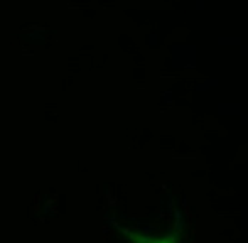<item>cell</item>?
Wrapping results in <instances>:
<instances>
[{
	"label": "cell",
	"mask_w": 248,
	"mask_h": 243,
	"mask_svg": "<svg viewBox=\"0 0 248 243\" xmlns=\"http://www.w3.org/2000/svg\"><path fill=\"white\" fill-rule=\"evenodd\" d=\"M123 235L132 243H179L174 235L150 237V235H143V233H138V231H133V230H123Z\"/></svg>",
	"instance_id": "1"
},
{
	"label": "cell",
	"mask_w": 248,
	"mask_h": 243,
	"mask_svg": "<svg viewBox=\"0 0 248 243\" xmlns=\"http://www.w3.org/2000/svg\"><path fill=\"white\" fill-rule=\"evenodd\" d=\"M196 9H198V10H203V9H204V0H196Z\"/></svg>",
	"instance_id": "2"
},
{
	"label": "cell",
	"mask_w": 248,
	"mask_h": 243,
	"mask_svg": "<svg viewBox=\"0 0 248 243\" xmlns=\"http://www.w3.org/2000/svg\"><path fill=\"white\" fill-rule=\"evenodd\" d=\"M219 42H230V39H219ZM231 42H238L240 44V39H233Z\"/></svg>",
	"instance_id": "3"
}]
</instances>
